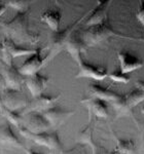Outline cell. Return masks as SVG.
Instances as JSON below:
<instances>
[{
  "mask_svg": "<svg viewBox=\"0 0 144 154\" xmlns=\"http://www.w3.org/2000/svg\"><path fill=\"white\" fill-rule=\"evenodd\" d=\"M83 18H80L78 21L74 22L73 24L69 25L68 27H66L65 29L63 30H58L57 32H54L49 38V54L48 56L44 58V61H45V64L49 63L51 60H53L55 57L58 54H60V51H63L65 48L66 42L69 39V37L72 33L74 32V29H75L76 25H78L83 21Z\"/></svg>",
  "mask_w": 144,
  "mask_h": 154,
  "instance_id": "obj_3",
  "label": "cell"
},
{
  "mask_svg": "<svg viewBox=\"0 0 144 154\" xmlns=\"http://www.w3.org/2000/svg\"><path fill=\"white\" fill-rule=\"evenodd\" d=\"M0 61H2V51L0 49Z\"/></svg>",
  "mask_w": 144,
  "mask_h": 154,
  "instance_id": "obj_36",
  "label": "cell"
},
{
  "mask_svg": "<svg viewBox=\"0 0 144 154\" xmlns=\"http://www.w3.org/2000/svg\"><path fill=\"white\" fill-rule=\"evenodd\" d=\"M19 133L27 140L33 141L37 145L44 146L49 150L48 154H62L64 151L63 144L59 138L58 131H42V133H31L23 125L17 128Z\"/></svg>",
  "mask_w": 144,
  "mask_h": 154,
  "instance_id": "obj_2",
  "label": "cell"
},
{
  "mask_svg": "<svg viewBox=\"0 0 144 154\" xmlns=\"http://www.w3.org/2000/svg\"><path fill=\"white\" fill-rule=\"evenodd\" d=\"M121 37H124V38H129V39H132V40H138L141 42H144V38L142 37H130V36H125V35H121Z\"/></svg>",
  "mask_w": 144,
  "mask_h": 154,
  "instance_id": "obj_32",
  "label": "cell"
},
{
  "mask_svg": "<svg viewBox=\"0 0 144 154\" xmlns=\"http://www.w3.org/2000/svg\"><path fill=\"white\" fill-rule=\"evenodd\" d=\"M78 141L80 144L89 145L92 148V154H107L108 151L105 148L97 144L93 139V125L89 123V125L80 131L78 137Z\"/></svg>",
  "mask_w": 144,
  "mask_h": 154,
  "instance_id": "obj_19",
  "label": "cell"
},
{
  "mask_svg": "<svg viewBox=\"0 0 144 154\" xmlns=\"http://www.w3.org/2000/svg\"><path fill=\"white\" fill-rule=\"evenodd\" d=\"M0 116H1V114H0Z\"/></svg>",
  "mask_w": 144,
  "mask_h": 154,
  "instance_id": "obj_39",
  "label": "cell"
},
{
  "mask_svg": "<svg viewBox=\"0 0 144 154\" xmlns=\"http://www.w3.org/2000/svg\"><path fill=\"white\" fill-rule=\"evenodd\" d=\"M6 8H7V6H6L4 3H1V4H0V17H1L2 14H3L4 12L6 11Z\"/></svg>",
  "mask_w": 144,
  "mask_h": 154,
  "instance_id": "obj_33",
  "label": "cell"
},
{
  "mask_svg": "<svg viewBox=\"0 0 144 154\" xmlns=\"http://www.w3.org/2000/svg\"><path fill=\"white\" fill-rule=\"evenodd\" d=\"M0 114H1V116L5 117L9 123L14 125L17 128L23 125L24 116L21 113L17 112V111H11L9 109H7L5 106L2 105L1 102H0Z\"/></svg>",
  "mask_w": 144,
  "mask_h": 154,
  "instance_id": "obj_23",
  "label": "cell"
},
{
  "mask_svg": "<svg viewBox=\"0 0 144 154\" xmlns=\"http://www.w3.org/2000/svg\"><path fill=\"white\" fill-rule=\"evenodd\" d=\"M29 11L17 12L11 21L1 22L0 27L5 32L6 37L14 42L19 41L29 45H36L40 40V36L38 33L31 31L29 26Z\"/></svg>",
  "mask_w": 144,
  "mask_h": 154,
  "instance_id": "obj_1",
  "label": "cell"
},
{
  "mask_svg": "<svg viewBox=\"0 0 144 154\" xmlns=\"http://www.w3.org/2000/svg\"><path fill=\"white\" fill-rule=\"evenodd\" d=\"M135 88L140 89L141 91H143L144 93V81L143 80H138L135 82Z\"/></svg>",
  "mask_w": 144,
  "mask_h": 154,
  "instance_id": "obj_29",
  "label": "cell"
},
{
  "mask_svg": "<svg viewBox=\"0 0 144 154\" xmlns=\"http://www.w3.org/2000/svg\"><path fill=\"white\" fill-rule=\"evenodd\" d=\"M62 154H89L86 151V147H84L83 144L78 143L76 146H74L73 148L68 149V150H64Z\"/></svg>",
  "mask_w": 144,
  "mask_h": 154,
  "instance_id": "obj_27",
  "label": "cell"
},
{
  "mask_svg": "<svg viewBox=\"0 0 144 154\" xmlns=\"http://www.w3.org/2000/svg\"><path fill=\"white\" fill-rule=\"evenodd\" d=\"M108 77L112 81H114V82L124 83V84L130 82V77H129V75L121 73V70H116V71L112 72V73L108 74Z\"/></svg>",
  "mask_w": 144,
  "mask_h": 154,
  "instance_id": "obj_26",
  "label": "cell"
},
{
  "mask_svg": "<svg viewBox=\"0 0 144 154\" xmlns=\"http://www.w3.org/2000/svg\"><path fill=\"white\" fill-rule=\"evenodd\" d=\"M4 88H6L5 81H4L3 76H2V75H1V73H0V91H3Z\"/></svg>",
  "mask_w": 144,
  "mask_h": 154,
  "instance_id": "obj_31",
  "label": "cell"
},
{
  "mask_svg": "<svg viewBox=\"0 0 144 154\" xmlns=\"http://www.w3.org/2000/svg\"><path fill=\"white\" fill-rule=\"evenodd\" d=\"M116 35L118 36V34L114 32L113 29L105 21L102 24L89 27L88 29L83 31V34L80 36L83 42L86 43V45L89 48V46H95L100 42L108 39L109 37Z\"/></svg>",
  "mask_w": 144,
  "mask_h": 154,
  "instance_id": "obj_4",
  "label": "cell"
},
{
  "mask_svg": "<svg viewBox=\"0 0 144 154\" xmlns=\"http://www.w3.org/2000/svg\"><path fill=\"white\" fill-rule=\"evenodd\" d=\"M118 61H120L121 72L128 75L131 72L138 70L141 67H143V62L129 51H121L117 53Z\"/></svg>",
  "mask_w": 144,
  "mask_h": 154,
  "instance_id": "obj_12",
  "label": "cell"
},
{
  "mask_svg": "<svg viewBox=\"0 0 144 154\" xmlns=\"http://www.w3.org/2000/svg\"><path fill=\"white\" fill-rule=\"evenodd\" d=\"M65 49L68 51V54H70L72 58L76 61L79 57H81V54L86 53V49H88V46L83 42L81 36L77 35V33H74L73 32L66 42Z\"/></svg>",
  "mask_w": 144,
  "mask_h": 154,
  "instance_id": "obj_17",
  "label": "cell"
},
{
  "mask_svg": "<svg viewBox=\"0 0 144 154\" xmlns=\"http://www.w3.org/2000/svg\"><path fill=\"white\" fill-rule=\"evenodd\" d=\"M76 62H77L79 68L76 78H92L100 81L108 76V71L106 68L92 65L86 61H84L81 57H79L76 60Z\"/></svg>",
  "mask_w": 144,
  "mask_h": 154,
  "instance_id": "obj_9",
  "label": "cell"
},
{
  "mask_svg": "<svg viewBox=\"0 0 144 154\" xmlns=\"http://www.w3.org/2000/svg\"><path fill=\"white\" fill-rule=\"evenodd\" d=\"M23 126L31 133H42L52 128L49 122L40 112H30L24 115Z\"/></svg>",
  "mask_w": 144,
  "mask_h": 154,
  "instance_id": "obj_11",
  "label": "cell"
},
{
  "mask_svg": "<svg viewBox=\"0 0 144 154\" xmlns=\"http://www.w3.org/2000/svg\"><path fill=\"white\" fill-rule=\"evenodd\" d=\"M24 150H25V152H26V154H48V153H39V152H37V151L33 150V149L26 148V147H25Z\"/></svg>",
  "mask_w": 144,
  "mask_h": 154,
  "instance_id": "obj_30",
  "label": "cell"
},
{
  "mask_svg": "<svg viewBox=\"0 0 144 154\" xmlns=\"http://www.w3.org/2000/svg\"><path fill=\"white\" fill-rule=\"evenodd\" d=\"M0 145L11 148L25 149V145L14 133L8 123L0 125Z\"/></svg>",
  "mask_w": 144,
  "mask_h": 154,
  "instance_id": "obj_14",
  "label": "cell"
},
{
  "mask_svg": "<svg viewBox=\"0 0 144 154\" xmlns=\"http://www.w3.org/2000/svg\"><path fill=\"white\" fill-rule=\"evenodd\" d=\"M41 113L49 122L51 126H57L64 123L69 117H71L74 114V111L65 110V109H62L61 107L54 106Z\"/></svg>",
  "mask_w": 144,
  "mask_h": 154,
  "instance_id": "obj_13",
  "label": "cell"
},
{
  "mask_svg": "<svg viewBox=\"0 0 144 154\" xmlns=\"http://www.w3.org/2000/svg\"><path fill=\"white\" fill-rule=\"evenodd\" d=\"M62 20V12L60 9H48L41 14V21L44 22L53 32L59 30Z\"/></svg>",
  "mask_w": 144,
  "mask_h": 154,
  "instance_id": "obj_22",
  "label": "cell"
},
{
  "mask_svg": "<svg viewBox=\"0 0 144 154\" xmlns=\"http://www.w3.org/2000/svg\"><path fill=\"white\" fill-rule=\"evenodd\" d=\"M141 154H144V134L142 136V141H141Z\"/></svg>",
  "mask_w": 144,
  "mask_h": 154,
  "instance_id": "obj_34",
  "label": "cell"
},
{
  "mask_svg": "<svg viewBox=\"0 0 144 154\" xmlns=\"http://www.w3.org/2000/svg\"><path fill=\"white\" fill-rule=\"evenodd\" d=\"M107 154H121V153H118L117 151H116L115 149H114L113 151H108V152H107Z\"/></svg>",
  "mask_w": 144,
  "mask_h": 154,
  "instance_id": "obj_35",
  "label": "cell"
},
{
  "mask_svg": "<svg viewBox=\"0 0 144 154\" xmlns=\"http://www.w3.org/2000/svg\"><path fill=\"white\" fill-rule=\"evenodd\" d=\"M141 112L144 114V107H142V109H141Z\"/></svg>",
  "mask_w": 144,
  "mask_h": 154,
  "instance_id": "obj_37",
  "label": "cell"
},
{
  "mask_svg": "<svg viewBox=\"0 0 144 154\" xmlns=\"http://www.w3.org/2000/svg\"><path fill=\"white\" fill-rule=\"evenodd\" d=\"M0 102L11 111H18L27 106L29 100L21 91L4 88L0 93Z\"/></svg>",
  "mask_w": 144,
  "mask_h": 154,
  "instance_id": "obj_7",
  "label": "cell"
},
{
  "mask_svg": "<svg viewBox=\"0 0 144 154\" xmlns=\"http://www.w3.org/2000/svg\"><path fill=\"white\" fill-rule=\"evenodd\" d=\"M49 81V78L44 75H42L38 72V73L34 74L33 76L26 77V80H25V84L27 85V88L30 91L31 95L33 98L38 97L42 95L43 91L46 88L48 83Z\"/></svg>",
  "mask_w": 144,
  "mask_h": 154,
  "instance_id": "obj_16",
  "label": "cell"
},
{
  "mask_svg": "<svg viewBox=\"0 0 144 154\" xmlns=\"http://www.w3.org/2000/svg\"><path fill=\"white\" fill-rule=\"evenodd\" d=\"M41 48H36L33 54L27 58L26 61L19 67V71L25 77L33 76L34 74L38 73L42 66L45 65L44 58L41 56Z\"/></svg>",
  "mask_w": 144,
  "mask_h": 154,
  "instance_id": "obj_10",
  "label": "cell"
},
{
  "mask_svg": "<svg viewBox=\"0 0 144 154\" xmlns=\"http://www.w3.org/2000/svg\"><path fill=\"white\" fill-rule=\"evenodd\" d=\"M136 18H137L138 22L144 27V1L139 2V6L138 9L136 11Z\"/></svg>",
  "mask_w": 144,
  "mask_h": 154,
  "instance_id": "obj_28",
  "label": "cell"
},
{
  "mask_svg": "<svg viewBox=\"0 0 144 154\" xmlns=\"http://www.w3.org/2000/svg\"><path fill=\"white\" fill-rule=\"evenodd\" d=\"M6 6L12 7L14 9H16L17 12H24L29 11V7H30V2L28 1H8L4 2Z\"/></svg>",
  "mask_w": 144,
  "mask_h": 154,
  "instance_id": "obj_25",
  "label": "cell"
},
{
  "mask_svg": "<svg viewBox=\"0 0 144 154\" xmlns=\"http://www.w3.org/2000/svg\"><path fill=\"white\" fill-rule=\"evenodd\" d=\"M110 4V1L98 2L97 6L92 11L89 12L88 16H86L88 19L86 21V26H96V25L102 24L103 22H105L106 18H107V12Z\"/></svg>",
  "mask_w": 144,
  "mask_h": 154,
  "instance_id": "obj_15",
  "label": "cell"
},
{
  "mask_svg": "<svg viewBox=\"0 0 144 154\" xmlns=\"http://www.w3.org/2000/svg\"><path fill=\"white\" fill-rule=\"evenodd\" d=\"M61 95L58 96H49V95H40L35 98H32V100H29L27 106L23 109L21 112L22 115H26V114L30 112H43V111L48 110L55 106L57 101L60 99Z\"/></svg>",
  "mask_w": 144,
  "mask_h": 154,
  "instance_id": "obj_8",
  "label": "cell"
},
{
  "mask_svg": "<svg viewBox=\"0 0 144 154\" xmlns=\"http://www.w3.org/2000/svg\"><path fill=\"white\" fill-rule=\"evenodd\" d=\"M144 101V93L138 88H134L130 93L126 95H121L120 99L116 100L112 105L114 111L116 113L117 117L127 116L131 113L133 108H135L138 104Z\"/></svg>",
  "mask_w": 144,
  "mask_h": 154,
  "instance_id": "obj_5",
  "label": "cell"
},
{
  "mask_svg": "<svg viewBox=\"0 0 144 154\" xmlns=\"http://www.w3.org/2000/svg\"><path fill=\"white\" fill-rule=\"evenodd\" d=\"M116 141L115 150L121 154H134L135 153V143L133 140H124L114 136Z\"/></svg>",
  "mask_w": 144,
  "mask_h": 154,
  "instance_id": "obj_24",
  "label": "cell"
},
{
  "mask_svg": "<svg viewBox=\"0 0 144 154\" xmlns=\"http://www.w3.org/2000/svg\"><path fill=\"white\" fill-rule=\"evenodd\" d=\"M1 51L8 54L11 59L19 58V57L23 56H30L35 51H32V49L23 48L21 45H18L16 42L11 40V38H8V37H5L3 39V41L1 42Z\"/></svg>",
  "mask_w": 144,
  "mask_h": 154,
  "instance_id": "obj_18",
  "label": "cell"
},
{
  "mask_svg": "<svg viewBox=\"0 0 144 154\" xmlns=\"http://www.w3.org/2000/svg\"><path fill=\"white\" fill-rule=\"evenodd\" d=\"M81 103L86 104L88 109L90 110L92 114L98 118H107L108 117V107L106 102H104L100 99L97 98H91L83 100Z\"/></svg>",
  "mask_w": 144,
  "mask_h": 154,
  "instance_id": "obj_21",
  "label": "cell"
},
{
  "mask_svg": "<svg viewBox=\"0 0 144 154\" xmlns=\"http://www.w3.org/2000/svg\"><path fill=\"white\" fill-rule=\"evenodd\" d=\"M89 88H90V93L93 96V98L100 99L104 102H110L111 104L118 100L121 97V95H118L112 89L103 88L99 84H91Z\"/></svg>",
  "mask_w": 144,
  "mask_h": 154,
  "instance_id": "obj_20",
  "label": "cell"
},
{
  "mask_svg": "<svg viewBox=\"0 0 144 154\" xmlns=\"http://www.w3.org/2000/svg\"><path fill=\"white\" fill-rule=\"evenodd\" d=\"M0 65H1V75L3 76L5 81L6 88L21 91L25 84L26 77L20 73L19 68H17L14 63L5 64L2 61H0Z\"/></svg>",
  "mask_w": 144,
  "mask_h": 154,
  "instance_id": "obj_6",
  "label": "cell"
},
{
  "mask_svg": "<svg viewBox=\"0 0 144 154\" xmlns=\"http://www.w3.org/2000/svg\"><path fill=\"white\" fill-rule=\"evenodd\" d=\"M0 49H1V43H0Z\"/></svg>",
  "mask_w": 144,
  "mask_h": 154,
  "instance_id": "obj_38",
  "label": "cell"
}]
</instances>
